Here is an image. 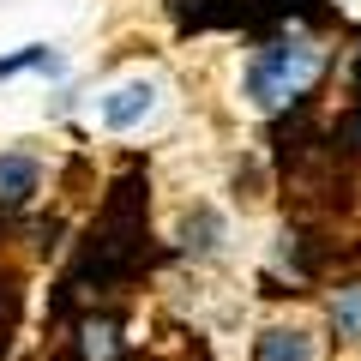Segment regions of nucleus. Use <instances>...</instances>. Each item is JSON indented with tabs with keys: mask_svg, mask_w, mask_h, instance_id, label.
Listing matches in <instances>:
<instances>
[{
	"mask_svg": "<svg viewBox=\"0 0 361 361\" xmlns=\"http://www.w3.org/2000/svg\"><path fill=\"white\" fill-rule=\"evenodd\" d=\"M42 61H49L42 42H30V49H18V54H0V78H18L25 66H42Z\"/></svg>",
	"mask_w": 361,
	"mask_h": 361,
	"instance_id": "obj_9",
	"label": "nucleus"
},
{
	"mask_svg": "<svg viewBox=\"0 0 361 361\" xmlns=\"http://www.w3.org/2000/svg\"><path fill=\"white\" fill-rule=\"evenodd\" d=\"M319 73H325L319 42L271 37V42H259L253 61H247V97H253V109H295L301 97L319 85Z\"/></svg>",
	"mask_w": 361,
	"mask_h": 361,
	"instance_id": "obj_2",
	"label": "nucleus"
},
{
	"mask_svg": "<svg viewBox=\"0 0 361 361\" xmlns=\"http://www.w3.org/2000/svg\"><path fill=\"white\" fill-rule=\"evenodd\" d=\"M223 241H229V223H223V217H217L211 205L187 211V223H180V247H187L193 259H211V253H217Z\"/></svg>",
	"mask_w": 361,
	"mask_h": 361,
	"instance_id": "obj_8",
	"label": "nucleus"
},
{
	"mask_svg": "<svg viewBox=\"0 0 361 361\" xmlns=\"http://www.w3.org/2000/svg\"><path fill=\"white\" fill-rule=\"evenodd\" d=\"M73 355L78 361H127V337H121V319L103 307H90L85 319L73 325Z\"/></svg>",
	"mask_w": 361,
	"mask_h": 361,
	"instance_id": "obj_3",
	"label": "nucleus"
},
{
	"mask_svg": "<svg viewBox=\"0 0 361 361\" xmlns=\"http://www.w3.org/2000/svg\"><path fill=\"white\" fill-rule=\"evenodd\" d=\"M151 109H157V85H151V78H127V85H115V90L103 97V109H97V115H103L109 133H133Z\"/></svg>",
	"mask_w": 361,
	"mask_h": 361,
	"instance_id": "obj_4",
	"label": "nucleus"
},
{
	"mask_svg": "<svg viewBox=\"0 0 361 361\" xmlns=\"http://www.w3.org/2000/svg\"><path fill=\"white\" fill-rule=\"evenodd\" d=\"M42 187V163L25 151H0V205H30Z\"/></svg>",
	"mask_w": 361,
	"mask_h": 361,
	"instance_id": "obj_6",
	"label": "nucleus"
},
{
	"mask_svg": "<svg viewBox=\"0 0 361 361\" xmlns=\"http://www.w3.org/2000/svg\"><path fill=\"white\" fill-rule=\"evenodd\" d=\"M253 361H319V337L307 331V325H265V331L253 337Z\"/></svg>",
	"mask_w": 361,
	"mask_h": 361,
	"instance_id": "obj_5",
	"label": "nucleus"
},
{
	"mask_svg": "<svg viewBox=\"0 0 361 361\" xmlns=\"http://www.w3.org/2000/svg\"><path fill=\"white\" fill-rule=\"evenodd\" d=\"M145 265H151V217H145V175L133 169V175H121L103 193L66 289H78V295H115Z\"/></svg>",
	"mask_w": 361,
	"mask_h": 361,
	"instance_id": "obj_1",
	"label": "nucleus"
},
{
	"mask_svg": "<svg viewBox=\"0 0 361 361\" xmlns=\"http://www.w3.org/2000/svg\"><path fill=\"white\" fill-rule=\"evenodd\" d=\"M355 145H361V109H355Z\"/></svg>",
	"mask_w": 361,
	"mask_h": 361,
	"instance_id": "obj_10",
	"label": "nucleus"
},
{
	"mask_svg": "<svg viewBox=\"0 0 361 361\" xmlns=\"http://www.w3.org/2000/svg\"><path fill=\"white\" fill-rule=\"evenodd\" d=\"M325 319H331V343L361 349V283L331 289V301H325Z\"/></svg>",
	"mask_w": 361,
	"mask_h": 361,
	"instance_id": "obj_7",
	"label": "nucleus"
}]
</instances>
